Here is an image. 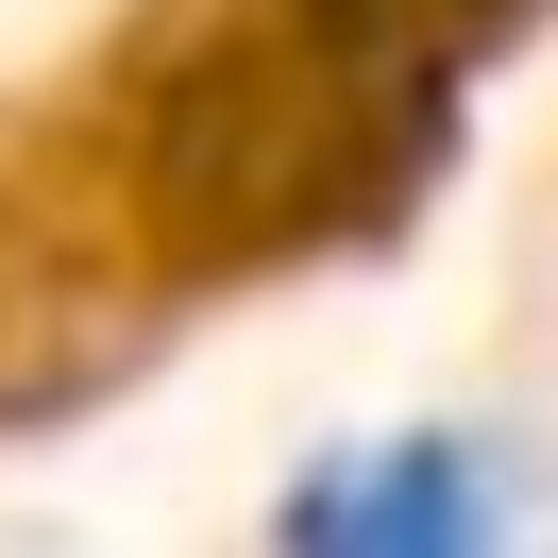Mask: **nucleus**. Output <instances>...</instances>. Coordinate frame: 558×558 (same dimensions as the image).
<instances>
[{"label": "nucleus", "instance_id": "obj_1", "mask_svg": "<svg viewBox=\"0 0 558 558\" xmlns=\"http://www.w3.org/2000/svg\"><path fill=\"white\" fill-rule=\"evenodd\" d=\"M271 558H508V474L474 440H355L288 490Z\"/></svg>", "mask_w": 558, "mask_h": 558}]
</instances>
